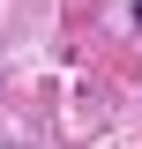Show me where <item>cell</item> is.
Here are the masks:
<instances>
[{
	"label": "cell",
	"instance_id": "cell-1",
	"mask_svg": "<svg viewBox=\"0 0 142 149\" xmlns=\"http://www.w3.org/2000/svg\"><path fill=\"white\" fill-rule=\"evenodd\" d=\"M135 15H142V0H135Z\"/></svg>",
	"mask_w": 142,
	"mask_h": 149
}]
</instances>
